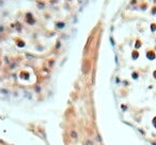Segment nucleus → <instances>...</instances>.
<instances>
[{"label":"nucleus","instance_id":"f257e3e1","mask_svg":"<svg viewBox=\"0 0 156 145\" xmlns=\"http://www.w3.org/2000/svg\"><path fill=\"white\" fill-rule=\"evenodd\" d=\"M154 76H155V77H156V71H155V74H154Z\"/></svg>","mask_w":156,"mask_h":145}]
</instances>
